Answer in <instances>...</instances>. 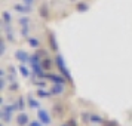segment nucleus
<instances>
[{"mask_svg":"<svg viewBox=\"0 0 132 126\" xmlns=\"http://www.w3.org/2000/svg\"><path fill=\"white\" fill-rule=\"evenodd\" d=\"M42 68H45V70H49V68H51V62H49V61H43Z\"/></svg>","mask_w":132,"mask_h":126,"instance_id":"nucleus-11","label":"nucleus"},{"mask_svg":"<svg viewBox=\"0 0 132 126\" xmlns=\"http://www.w3.org/2000/svg\"><path fill=\"white\" fill-rule=\"evenodd\" d=\"M28 101H30V105H31V107H33V108L39 107V102H37V101H34V99H33L31 96H28Z\"/></svg>","mask_w":132,"mask_h":126,"instance_id":"nucleus-8","label":"nucleus"},{"mask_svg":"<svg viewBox=\"0 0 132 126\" xmlns=\"http://www.w3.org/2000/svg\"><path fill=\"white\" fill-rule=\"evenodd\" d=\"M30 126H40V123H39V122H31Z\"/></svg>","mask_w":132,"mask_h":126,"instance_id":"nucleus-17","label":"nucleus"},{"mask_svg":"<svg viewBox=\"0 0 132 126\" xmlns=\"http://www.w3.org/2000/svg\"><path fill=\"white\" fill-rule=\"evenodd\" d=\"M3 18H5V21H6V22H9V21H11V15H9L7 12H5V13H3Z\"/></svg>","mask_w":132,"mask_h":126,"instance_id":"nucleus-13","label":"nucleus"},{"mask_svg":"<svg viewBox=\"0 0 132 126\" xmlns=\"http://www.w3.org/2000/svg\"><path fill=\"white\" fill-rule=\"evenodd\" d=\"M51 43H52V49H56V43L54 40V36H51Z\"/></svg>","mask_w":132,"mask_h":126,"instance_id":"nucleus-15","label":"nucleus"},{"mask_svg":"<svg viewBox=\"0 0 132 126\" xmlns=\"http://www.w3.org/2000/svg\"><path fill=\"white\" fill-rule=\"evenodd\" d=\"M56 62H58V67H60L61 73H62V74H64L67 79H68V80H70L71 77H70V74H68V71H67L65 65H64V61H62V58H61V55H58V56H56ZM70 82H71V80H70Z\"/></svg>","mask_w":132,"mask_h":126,"instance_id":"nucleus-1","label":"nucleus"},{"mask_svg":"<svg viewBox=\"0 0 132 126\" xmlns=\"http://www.w3.org/2000/svg\"><path fill=\"white\" fill-rule=\"evenodd\" d=\"M19 68H21V74H22V76H25V77H27V76H28V70H27V67L21 65V67H19Z\"/></svg>","mask_w":132,"mask_h":126,"instance_id":"nucleus-9","label":"nucleus"},{"mask_svg":"<svg viewBox=\"0 0 132 126\" xmlns=\"http://www.w3.org/2000/svg\"><path fill=\"white\" fill-rule=\"evenodd\" d=\"M16 58H19L21 61H27V54L22 52V51H18L16 52Z\"/></svg>","mask_w":132,"mask_h":126,"instance_id":"nucleus-6","label":"nucleus"},{"mask_svg":"<svg viewBox=\"0 0 132 126\" xmlns=\"http://www.w3.org/2000/svg\"><path fill=\"white\" fill-rule=\"evenodd\" d=\"M25 2H27V3H31V2H33V0H25Z\"/></svg>","mask_w":132,"mask_h":126,"instance_id":"nucleus-18","label":"nucleus"},{"mask_svg":"<svg viewBox=\"0 0 132 126\" xmlns=\"http://www.w3.org/2000/svg\"><path fill=\"white\" fill-rule=\"evenodd\" d=\"M30 45L33 48H37V46H39V40H37V39H30Z\"/></svg>","mask_w":132,"mask_h":126,"instance_id":"nucleus-10","label":"nucleus"},{"mask_svg":"<svg viewBox=\"0 0 132 126\" xmlns=\"http://www.w3.org/2000/svg\"><path fill=\"white\" fill-rule=\"evenodd\" d=\"M28 123V116L25 113H21L18 116V125L19 126H24V125H27Z\"/></svg>","mask_w":132,"mask_h":126,"instance_id":"nucleus-2","label":"nucleus"},{"mask_svg":"<svg viewBox=\"0 0 132 126\" xmlns=\"http://www.w3.org/2000/svg\"><path fill=\"white\" fill-rule=\"evenodd\" d=\"M48 77H49V79H52V82H54V83H56V85H58V83H61V85L64 83V79L61 77V76L58 77V76H52V74H49Z\"/></svg>","mask_w":132,"mask_h":126,"instance_id":"nucleus-4","label":"nucleus"},{"mask_svg":"<svg viewBox=\"0 0 132 126\" xmlns=\"http://www.w3.org/2000/svg\"><path fill=\"white\" fill-rule=\"evenodd\" d=\"M77 9L79 11H88V5H79Z\"/></svg>","mask_w":132,"mask_h":126,"instance_id":"nucleus-12","label":"nucleus"},{"mask_svg":"<svg viewBox=\"0 0 132 126\" xmlns=\"http://www.w3.org/2000/svg\"><path fill=\"white\" fill-rule=\"evenodd\" d=\"M39 119L42 120L43 123H49V122H51V119H49V114L46 113V111H43V110H40V111H39Z\"/></svg>","mask_w":132,"mask_h":126,"instance_id":"nucleus-3","label":"nucleus"},{"mask_svg":"<svg viewBox=\"0 0 132 126\" xmlns=\"http://www.w3.org/2000/svg\"><path fill=\"white\" fill-rule=\"evenodd\" d=\"M90 120H94V122H101V119H100L98 116H92V117H90Z\"/></svg>","mask_w":132,"mask_h":126,"instance_id":"nucleus-16","label":"nucleus"},{"mask_svg":"<svg viewBox=\"0 0 132 126\" xmlns=\"http://www.w3.org/2000/svg\"><path fill=\"white\" fill-rule=\"evenodd\" d=\"M37 94H39V96H49V95H51V94H49V92H48V94H46V92H45V90H39V92H37Z\"/></svg>","mask_w":132,"mask_h":126,"instance_id":"nucleus-14","label":"nucleus"},{"mask_svg":"<svg viewBox=\"0 0 132 126\" xmlns=\"http://www.w3.org/2000/svg\"><path fill=\"white\" fill-rule=\"evenodd\" d=\"M62 90H64L62 85H55L54 88H52V92H54L55 95H58V94H62Z\"/></svg>","mask_w":132,"mask_h":126,"instance_id":"nucleus-5","label":"nucleus"},{"mask_svg":"<svg viewBox=\"0 0 132 126\" xmlns=\"http://www.w3.org/2000/svg\"><path fill=\"white\" fill-rule=\"evenodd\" d=\"M15 9H16V11H19V12H28V11H30L27 6H19V5H16V6H15Z\"/></svg>","mask_w":132,"mask_h":126,"instance_id":"nucleus-7","label":"nucleus"}]
</instances>
